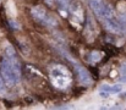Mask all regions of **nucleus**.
Here are the masks:
<instances>
[{
  "label": "nucleus",
  "instance_id": "f257e3e1",
  "mask_svg": "<svg viewBox=\"0 0 126 110\" xmlns=\"http://www.w3.org/2000/svg\"><path fill=\"white\" fill-rule=\"evenodd\" d=\"M50 79H51V83L56 88L65 89L71 84L72 77L66 67H64L61 65H56L50 71Z\"/></svg>",
  "mask_w": 126,
  "mask_h": 110
},
{
  "label": "nucleus",
  "instance_id": "f03ea898",
  "mask_svg": "<svg viewBox=\"0 0 126 110\" xmlns=\"http://www.w3.org/2000/svg\"><path fill=\"white\" fill-rule=\"evenodd\" d=\"M100 20L103 21L104 27L108 31H110L113 33H119L123 31V26H121L119 17L116 16L115 10L111 5H105V11H104V15Z\"/></svg>",
  "mask_w": 126,
  "mask_h": 110
},
{
  "label": "nucleus",
  "instance_id": "7ed1b4c3",
  "mask_svg": "<svg viewBox=\"0 0 126 110\" xmlns=\"http://www.w3.org/2000/svg\"><path fill=\"white\" fill-rule=\"evenodd\" d=\"M0 75L6 84V87H14L18 81L16 79V76L14 73V70L10 65V63L7 61V59L4 56V59L1 60V65H0Z\"/></svg>",
  "mask_w": 126,
  "mask_h": 110
},
{
  "label": "nucleus",
  "instance_id": "20e7f679",
  "mask_svg": "<svg viewBox=\"0 0 126 110\" xmlns=\"http://www.w3.org/2000/svg\"><path fill=\"white\" fill-rule=\"evenodd\" d=\"M32 16H33L34 21H37L38 23L44 25V26H56V23H58L56 20L51 15L47 14V11L42 6L33 7L32 9Z\"/></svg>",
  "mask_w": 126,
  "mask_h": 110
},
{
  "label": "nucleus",
  "instance_id": "39448f33",
  "mask_svg": "<svg viewBox=\"0 0 126 110\" xmlns=\"http://www.w3.org/2000/svg\"><path fill=\"white\" fill-rule=\"evenodd\" d=\"M88 6L98 18L103 17L104 11H105V4L103 0H88Z\"/></svg>",
  "mask_w": 126,
  "mask_h": 110
},
{
  "label": "nucleus",
  "instance_id": "423d86ee",
  "mask_svg": "<svg viewBox=\"0 0 126 110\" xmlns=\"http://www.w3.org/2000/svg\"><path fill=\"white\" fill-rule=\"evenodd\" d=\"M75 70H76V73H77V78L80 81L81 84L83 86H89L92 83V78H91V75L89 72L84 69L83 66L79 65V64H75Z\"/></svg>",
  "mask_w": 126,
  "mask_h": 110
},
{
  "label": "nucleus",
  "instance_id": "0eeeda50",
  "mask_svg": "<svg viewBox=\"0 0 126 110\" xmlns=\"http://www.w3.org/2000/svg\"><path fill=\"white\" fill-rule=\"evenodd\" d=\"M70 7V12L71 15H74L75 18L79 20V22H83L84 21V11H83V7L80 2H75L72 5L69 6Z\"/></svg>",
  "mask_w": 126,
  "mask_h": 110
},
{
  "label": "nucleus",
  "instance_id": "6e6552de",
  "mask_svg": "<svg viewBox=\"0 0 126 110\" xmlns=\"http://www.w3.org/2000/svg\"><path fill=\"white\" fill-rule=\"evenodd\" d=\"M5 94H6V84H5V82H4L1 75H0V95L4 97Z\"/></svg>",
  "mask_w": 126,
  "mask_h": 110
},
{
  "label": "nucleus",
  "instance_id": "1a4fd4ad",
  "mask_svg": "<svg viewBox=\"0 0 126 110\" xmlns=\"http://www.w3.org/2000/svg\"><path fill=\"white\" fill-rule=\"evenodd\" d=\"M71 1H72V0H58V2L60 4V6H61V7H64V9L69 7V6H70V4H71Z\"/></svg>",
  "mask_w": 126,
  "mask_h": 110
},
{
  "label": "nucleus",
  "instance_id": "9d476101",
  "mask_svg": "<svg viewBox=\"0 0 126 110\" xmlns=\"http://www.w3.org/2000/svg\"><path fill=\"white\" fill-rule=\"evenodd\" d=\"M10 26H11L12 28H15V30H20V28H21L20 25H18V22H15V21H10Z\"/></svg>",
  "mask_w": 126,
  "mask_h": 110
},
{
  "label": "nucleus",
  "instance_id": "9b49d317",
  "mask_svg": "<svg viewBox=\"0 0 126 110\" xmlns=\"http://www.w3.org/2000/svg\"><path fill=\"white\" fill-rule=\"evenodd\" d=\"M45 2H48L49 6H54V1L53 0H45Z\"/></svg>",
  "mask_w": 126,
  "mask_h": 110
},
{
  "label": "nucleus",
  "instance_id": "f8f14e48",
  "mask_svg": "<svg viewBox=\"0 0 126 110\" xmlns=\"http://www.w3.org/2000/svg\"><path fill=\"white\" fill-rule=\"evenodd\" d=\"M121 73H123V75H124V73H126V65H125V64L121 66Z\"/></svg>",
  "mask_w": 126,
  "mask_h": 110
},
{
  "label": "nucleus",
  "instance_id": "ddd939ff",
  "mask_svg": "<svg viewBox=\"0 0 126 110\" xmlns=\"http://www.w3.org/2000/svg\"><path fill=\"white\" fill-rule=\"evenodd\" d=\"M120 82H121V83H123V82H125L126 83V73H124V76L120 78Z\"/></svg>",
  "mask_w": 126,
  "mask_h": 110
}]
</instances>
